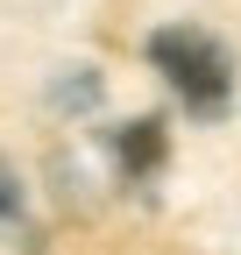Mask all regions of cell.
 Here are the masks:
<instances>
[{"instance_id":"7a4b0ae2","label":"cell","mask_w":241,"mask_h":255,"mask_svg":"<svg viewBox=\"0 0 241 255\" xmlns=\"http://www.w3.org/2000/svg\"><path fill=\"white\" fill-rule=\"evenodd\" d=\"M107 149H114V170H120V184H149V177L163 170V156H170V135H163V121L149 114V121L114 128V135H107Z\"/></svg>"},{"instance_id":"3957f363","label":"cell","mask_w":241,"mask_h":255,"mask_svg":"<svg viewBox=\"0 0 241 255\" xmlns=\"http://www.w3.org/2000/svg\"><path fill=\"white\" fill-rule=\"evenodd\" d=\"M0 220H7V227L21 220V191H14V177H7V170H0Z\"/></svg>"},{"instance_id":"6da1fadb","label":"cell","mask_w":241,"mask_h":255,"mask_svg":"<svg viewBox=\"0 0 241 255\" xmlns=\"http://www.w3.org/2000/svg\"><path fill=\"white\" fill-rule=\"evenodd\" d=\"M149 64L177 85V100L192 114H220L227 92H234V64L213 36H199V28H156L149 36Z\"/></svg>"}]
</instances>
